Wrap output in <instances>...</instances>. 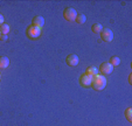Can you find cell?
I'll return each instance as SVG.
<instances>
[{
    "label": "cell",
    "instance_id": "obj_1",
    "mask_svg": "<svg viewBox=\"0 0 132 126\" xmlns=\"http://www.w3.org/2000/svg\"><path fill=\"white\" fill-rule=\"evenodd\" d=\"M90 87L92 88V89L97 90V91H101V90H103L105 87H106V78H105V76H103V75H96V76L92 77V81H91V85Z\"/></svg>",
    "mask_w": 132,
    "mask_h": 126
},
{
    "label": "cell",
    "instance_id": "obj_18",
    "mask_svg": "<svg viewBox=\"0 0 132 126\" xmlns=\"http://www.w3.org/2000/svg\"><path fill=\"white\" fill-rule=\"evenodd\" d=\"M129 83L132 84V74H130V76H129Z\"/></svg>",
    "mask_w": 132,
    "mask_h": 126
},
{
    "label": "cell",
    "instance_id": "obj_7",
    "mask_svg": "<svg viewBox=\"0 0 132 126\" xmlns=\"http://www.w3.org/2000/svg\"><path fill=\"white\" fill-rule=\"evenodd\" d=\"M65 62H67V64L70 65V67H76L78 64V56L75 54H70L67 56Z\"/></svg>",
    "mask_w": 132,
    "mask_h": 126
},
{
    "label": "cell",
    "instance_id": "obj_16",
    "mask_svg": "<svg viewBox=\"0 0 132 126\" xmlns=\"http://www.w3.org/2000/svg\"><path fill=\"white\" fill-rule=\"evenodd\" d=\"M1 41H7V35H0Z\"/></svg>",
    "mask_w": 132,
    "mask_h": 126
},
{
    "label": "cell",
    "instance_id": "obj_5",
    "mask_svg": "<svg viewBox=\"0 0 132 126\" xmlns=\"http://www.w3.org/2000/svg\"><path fill=\"white\" fill-rule=\"evenodd\" d=\"M112 70H113V67L110 64L109 62H104V63H102V64H101L98 71L101 72V75L105 76V75H110V74H111Z\"/></svg>",
    "mask_w": 132,
    "mask_h": 126
},
{
    "label": "cell",
    "instance_id": "obj_15",
    "mask_svg": "<svg viewBox=\"0 0 132 126\" xmlns=\"http://www.w3.org/2000/svg\"><path fill=\"white\" fill-rule=\"evenodd\" d=\"M102 29H103V27L101 23H95V25H92V27H91V30L94 33H101Z\"/></svg>",
    "mask_w": 132,
    "mask_h": 126
},
{
    "label": "cell",
    "instance_id": "obj_10",
    "mask_svg": "<svg viewBox=\"0 0 132 126\" xmlns=\"http://www.w3.org/2000/svg\"><path fill=\"white\" fill-rule=\"evenodd\" d=\"M87 74H89L90 76H96V75H98V69L96 67H94V65H90V67H88L87 69Z\"/></svg>",
    "mask_w": 132,
    "mask_h": 126
},
{
    "label": "cell",
    "instance_id": "obj_2",
    "mask_svg": "<svg viewBox=\"0 0 132 126\" xmlns=\"http://www.w3.org/2000/svg\"><path fill=\"white\" fill-rule=\"evenodd\" d=\"M76 16H77V13L72 7H67L63 11V18H64L67 21L71 22V21H75L76 20Z\"/></svg>",
    "mask_w": 132,
    "mask_h": 126
},
{
    "label": "cell",
    "instance_id": "obj_4",
    "mask_svg": "<svg viewBox=\"0 0 132 126\" xmlns=\"http://www.w3.org/2000/svg\"><path fill=\"white\" fill-rule=\"evenodd\" d=\"M100 34H101V39L104 42H111L112 40H113V33H112V30L109 29V28L102 29V32H101Z\"/></svg>",
    "mask_w": 132,
    "mask_h": 126
},
{
    "label": "cell",
    "instance_id": "obj_14",
    "mask_svg": "<svg viewBox=\"0 0 132 126\" xmlns=\"http://www.w3.org/2000/svg\"><path fill=\"white\" fill-rule=\"evenodd\" d=\"M85 21H87V16H85L84 14H77V16H76V22L77 23H85Z\"/></svg>",
    "mask_w": 132,
    "mask_h": 126
},
{
    "label": "cell",
    "instance_id": "obj_12",
    "mask_svg": "<svg viewBox=\"0 0 132 126\" xmlns=\"http://www.w3.org/2000/svg\"><path fill=\"white\" fill-rule=\"evenodd\" d=\"M109 63L112 65V67H117V65H119L120 60H119V57L118 56H112V57H110Z\"/></svg>",
    "mask_w": 132,
    "mask_h": 126
},
{
    "label": "cell",
    "instance_id": "obj_9",
    "mask_svg": "<svg viewBox=\"0 0 132 126\" xmlns=\"http://www.w3.org/2000/svg\"><path fill=\"white\" fill-rule=\"evenodd\" d=\"M10 64V60L6 56H0V70L6 69Z\"/></svg>",
    "mask_w": 132,
    "mask_h": 126
},
{
    "label": "cell",
    "instance_id": "obj_17",
    "mask_svg": "<svg viewBox=\"0 0 132 126\" xmlns=\"http://www.w3.org/2000/svg\"><path fill=\"white\" fill-rule=\"evenodd\" d=\"M4 23V16H3V14H0V25H3Z\"/></svg>",
    "mask_w": 132,
    "mask_h": 126
},
{
    "label": "cell",
    "instance_id": "obj_19",
    "mask_svg": "<svg viewBox=\"0 0 132 126\" xmlns=\"http://www.w3.org/2000/svg\"><path fill=\"white\" fill-rule=\"evenodd\" d=\"M0 78H1V76H0Z\"/></svg>",
    "mask_w": 132,
    "mask_h": 126
},
{
    "label": "cell",
    "instance_id": "obj_8",
    "mask_svg": "<svg viewBox=\"0 0 132 126\" xmlns=\"http://www.w3.org/2000/svg\"><path fill=\"white\" fill-rule=\"evenodd\" d=\"M43 25H45V19H43L41 15H36V16L33 18L32 26H34V27H39V28H42Z\"/></svg>",
    "mask_w": 132,
    "mask_h": 126
},
{
    "label": "cell",
    "instance_id": "obj_11",
    "mask_svg": "<svg viewBox=\"0 0 132 126\" xmlns=\"http://www.w3.org/2000/svg\"><path fill=\"white\" fill-rule=\"evenodd\" d=\"M8 33H10V26L6 23L0 25V35H7Z\"/></svg>",
    "mask_w": 132,
    "mask_h": 126
},
{
    "label": "cell",
    "instance_id": "obj_3",
    "mask_svg": "<svg viewBox=\"0 0 132 126\" xmlns=\"http://www.w3.org/2000/svg\"><path fill=\"white\" fill-rule=\"evenodd\" d=\"M26 34H27V36L29 37V39H36V37H39L41 35V28L34 27V26L30 25L29 27H27V29H26Z\"/></svg>",
    "mask_w": 132,
    "mask_h": 126
},
{
    "label": "cell",
    "instance_id": "obj_6",
    "mask_svg": "<svg viewBox=\"0 0 132 126\" xmlns=\"http://www.w3.org/2000/svg\"><path fill=\"white\" fill-rule=\"evenodd\" d=\"M91 81H92V76H90V75L87 74V72L81 75V77H80V84L84 88L90 87V85H91Z\"/></svg>",
    "mask_w": 132,
    "mask_h": 126
},
{
    "label": "cell",
    "instance_id": "obj_13",
    "mask_svg": "<svg viewBox=\"0 0 132 126\" xmlns=\"http://www.w3.org/2000/svg\"><path fill=\"white\" fill-rule=\"evenodd\" d=\"M125 117H126V120L129 123H132V109L131 107H127L125 110Z\"/></svg>",
    "mask_w": 132,
    "mask_h": 126
}]
</instances>
